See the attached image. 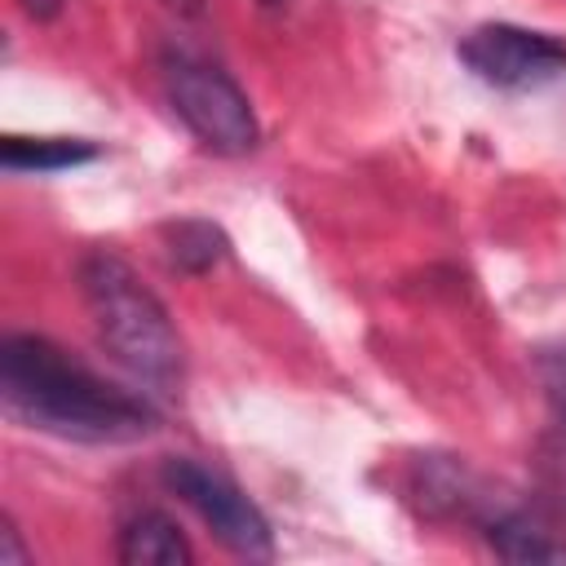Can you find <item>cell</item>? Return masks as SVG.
I'll return each instance as SVG.
<instances>
[{
	"mask_svg": "<svg viewBox=\"0 0 566 566\" xmlns=\"http://www.w3.org/2000/svg\"><path fill=\"white\" fill-rule=\"evenodd\" d=\"M0 398L27 429L71 442H137L155 429L150 402L102 380L44 336H9L0 345Z\"/></svg>",
	"mask_w": 566,
	"mask_h": 566,
	"instance_id": "cell-1",
	"label": "cell"
},
{
	"mask_svg": "<svg viewBox=\"0 0 566 566\" xmlns=\"http://www.w3.org/2000/svg\"><path fill=\"white\" fill-rule=\"evenodd\" d=\"M80 287L102 345L137 380L168 389L181 380V340L159 296L111 252H93L80 265Z\"/></svg>",
	"mask_w": 566,
	"mask_h": 566,
	"instance_id": "cell-2",
	"label": "cell"
},
{
	"mask_svg": "<svg viewBox=\"0 0 566 566\" xmlns=\"http://www.w3.org/2000/svg\"><path fill=\"white\" fill-rule=\"evenodd\" d=\"M164 93H168L177 119L212 155H248L256 146L252 102L221 66H212L195 53H168L164 57Z\"/></svg>",
	"mask_w": 566,
	"mask_h": 566,
	"instance_id": "cell-3",
	"label": "cell"
},
{
	"mask_svg": "<svg viewBox=\"0 0 566 566\" xmlns=\"http://www.w3.org/2000/svg\"><path fill=\"white\" fill-rule=\"evenodd\" d=\"M164 486L181 504H190L203 517V526L230 553H239V557H270L274 553V539H270V526H265L261 509L226 473H217V469H208L199 460L177 455V460H164Z\"/></svg>",
	"mask_w": 566,
	"mask_h": 566,
	"instance_id": "cell-4",
	"label": "cell"
},
{
	"mask_svg": "<svg viewBox=\"0 0 566 566\" xmlns=\"http://www.w3.org/2000/svg\"><path fill=\"white\" fill-rule=\"evenodd\" d=\"M460 62L491 88H539L566 71V49L513 22H486L460 40Z\"/></svg>",
	"mask_w": 566,
	"mask_h": 566,
	"instance_id": "cell-5",
	"label": "cell"
},
{
	"mask_svg": "<svg viewBox=\"0 0 566 566\" xmlns=\"http://www.w3.org/2000/svg\"><path fill=\"white\" fill-rule=\"evenodd\" d=\"M190 557L195 553H190L181 526L155 509L128 517L119 531V562H128V566H190Z\"/></svg>",
	"mask_w": 566,
	"mask_h": 566,
	"instance_id": "cell-6",
	"label": "cell"
},
{
	"mask_svg": "<svg viewBox=\"0 0 566 566\" xmlns=\"http://www.w3.org/2000/svg\"><path fill=\"white\" fill-rule=\"evenodd\" d=\"M491 548L504 562H566V539H557L548 526H539L526 513H504L486 526Z\"/></svg>",
	"mask_w": 566,
	"mask_h": 566,
	"instance_id": "cell-7",
	"label": "cell"
},
{
	"mask_svg": "<svg viewBox=\"0 0 566 566\" xmlns=\"http://www.w3.org/2000/svg\"><path fill=\"white\" fill-rule=\"evenodd\" d=\"M93 155H97V146L66 142V137H4V146H0L4 168H18V172H57V168L88 164Z\"/></svg>",
	"mask_w": 566,
	"mask_h": 566,
	"instance_id": "cell-8",
	"label": "cell"
},
{
	"mask_svg": "<svg viewBox=\"0 0 566 566\" xmlns=\"http://www.w3.org/2000/svg\"><path fill=\"white\" fill-rule=\"evenodd\" d=\"M168 256H172V265L199 274L226 256V234L212 221H181L168 230Z\"/></svg>",
	"mask_w": 566,
	"mask_h": 566,
	"instance_id": "cell-9",
	"label": "cell"
},
{
	"mask_svg": "<svg viewBox=\"0 0 566 566\" xmlns=\"http://www.w3.org/2000/svg\"><path fill=\"white\" fill-rule=\"evenodd\" d=\"M539 473H544V486L566 504V420L539 442Z\"/></svg>",
	"mask_w": 566,
	"mask_h": 566,
	"instance_id": "cell-10",
	"label": "cell"
},
{
	"mask_svg": "<svg viewBox=\"0 0 566 566\" xmlns=\"http://www.w3.org/2000/svg\"><path fill=\"white\" fill-rule=\"evenodd\" d=\"M539 376H544V389H548V398H553L557 416L566 420V349H553V354H544V363H539Z\"/></svg>",
	"mask_w": 566,
	"mask_h": 566,
	"instance_id": "cell-11",
	"label": "cell"
},
{
	"mask_svg": "<svg viewBox=\"0 0 566 566\" xmlns=\"http://www.w3.org/2000/svg\"><path fill=\"white\" fill-rule=\"evenodd\" d=\"M0 566H18V562H27V553H22V544H18V531L4 522V531H0Z\"/></svg>",
	"mask_w": 566,
	"mask_h": 566,
	"instance_id": "cell-12",
	"label": "cell"
},
{
	"mask_svg": "<svg viewBox=\"0 0 566 566\" xmlns=\"http://www.w3.org/2000/svg\"><path fill=\"white\" fill-rule=\"evenodd\" d=\"M22 9H27V18H35V22H49V18H57L62 0H22Z\"/></svg>",
	"mask_w": 566,
	"mask_h": 566,
	"instance_id": "cell-13",
	"label": "cell"
},
{
	"mask_svg": "<svg viewBox=\"0 0 566 566\" xmlns=\"http://www.w3.org/2000/svg\"><path fill=\"white\" fill-rule=\"evenodd\" d=\"M168 4H177V9H186V13H195L203 0H168Z\"/></svg>",
	"mask_w": 566,
	"mask_h": 566,
	"instance_id": "cell-14",
	"label": "cell"
},
{
	"mask_svg": "<svg viewBox=\"0 0 566 566\" xmlns=\"http://www.w3.org/2000/svg\"><path fill=\"white\" fill-rule=\"evenodd\" d=\"M261 4H265V9H283L287 0H261Z\"/></svg>",
	"mask_w": 566,
	"mask_h": 566,
	"instance_id": "cell-15",
	"label": "cell"
}]
</instances>
